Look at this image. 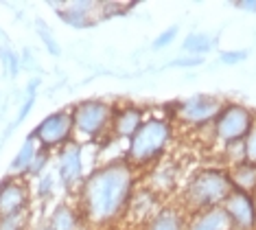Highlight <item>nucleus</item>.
<instances>
[{"instance_id":"nucleus-1","label":"nucleus","mask_w":256,"mask_h":230,"mask_svg":"<svg viewBox=\"0 0 256 230\" xmlns=\"http://www.w3.org/2000/svg\"><path fill=\"white\" fill-rule=\"evenodd\" d=\"M136 188L138 171L125 158L98 164L86 175L77 191V208L84 223L106 228L123 219Z\"/></svg>"},{"instance_id":"nucleus-2","label":"nucleus","mask_w":256,"mask_h":230,"mask_svg":"<svg viewBox=\"0 0 256 230\" xmlns=\"http://www.w3.org/2000/svg\"><path fill=\"white\" fill-rule=\"evenodd\" d=\"M173 138H176V123L168 116L151 114L144 119L140 129L127 140V149L123 158L136 171L151 169L164 160Z\"/></svg>"},{"instance_id":"nucleus-3","label":"nucleus","mask_w":256,"mask_h":230,"mask_svg":"<svg viewBox=\"0 0 256 230\" xmlns=\"http://www.w3.org/2000/svg\"><path fill=\"white\" fill-rule=\"evenodd\" d=\"M234 191L226 167H202L197 169L184 184L180 206L188 215L200 210L217 208L226 202V197Z\"/></svg>"},{"instance_id":"nucleus-4","label":"nucleus","mask_w":256,"mask_h":230,"mask_svg":"<svg viewBox=\"0 0 256 230\" xmlns=\"http://www.w3.org/2000/svg\"><path fill=\"white\" fill-rule=\"evenodd\" d=\"M74 136L79 140H103L112 138L114 103L108 99H86L70 108Z\"/></svg>"},{"instance_id":"nucleus-5","label":"nucleus","mask_w":256,"mask_h":230,"mask_svg":"<svg viewBox=\"0 0 256 230\" xmlns=\"http://www.w3.org/2000/svg\"><path fill=\"white\" fill-rule=\"evenodd\" d=\"M224 103L226 99L217 97V94H193L182 101H173L168 119L184 125L186 129H195V132L210 129Z\"/></svg>"},{"instance_id":"nucleus-6","label":"nucleus","mask_w":256,"mask_h":230,"mask_svg":"<svg viewBox=\"0 0 256 230\" xmlns=\"http://www.w3.org/2000/svg\"><path fill=\"white\" fill-rule=\"evenodd\" d=\"M254 114L256 112L252 108H248V105H243L238 101H226L221 112L217 114V119H214L212 127H210L212 140L219 147L243 143L248 129L252 127Z\"/></svg>"},{"instance_id":"nucleus-7","label":"nucleus","mask_w":256,"mask_h":230,"mask_svg":"<svg viewBox=\"0 0 256 230\" xmlns=\"http://www.w3.org/2000/svg\"><path fill=\"white\" fill-rule=\"evenodd\" d=\"M31 136L36 138V143L44 149L53 151V149H62L64 145L72 143L74 138V127H72V116L70 110H55L50 114H46L42 121L33 127Z\"/></svg>"},{"instance_id":"nucleus-8","label":"nucleus","mask_w":256,"mask_h":230,"mask_svg":"<svg viewBox=\"0 0 256 230\" xmlns=\"http://www.w3.org/2000/svg\"><path fill=\"white\" fill-rule=\"evenodd\" d=\"M86 175L88 173H84V145L79 140H72V143L64 145L62 149H57L55 178L64 191L70 195L77 193Z\"/></svg>"},{"instance_id":"nucleus-9","label":"nucleus","mask_w":256,"mask_h":230,"mask_svg":"<svg viewBox=\"0 0 256 230\" xmlns=\"http://www.w3.org/2000/svg\"><path fill=\"white\" fill-rule=\"evenodd\" d=\"M57 18L72 29H90L101 20V3L92 0H72V3H50Z\"/></svg>"},{"instance_id":"nucleus-10","label":"nucleus","mask_w":256,"mask_h":230,"mask_svg":"<svg viewBox=\"0 0 256 230\" xmlns=\"http://www.w3.org/2000/svg\"><path fill=\"white\" fill-rule=\"evenodd\" d=\"M31 186L24 178L4 175L0 180V217L31 210Z\"/></svg>"},{"instance_id":"nucleus-11","label":"nucleus","mask_w":256,"mask_h":230,"mask_svg":"<svg viewBox=\"0 0 256 230\" xmlns=\"http://www.w3.org/2000/svg\"><path fill=\"white\" fill-rule=\"evenodd\" d=\"M221 208L228 215L232 230H256V206L250 193L232 191Z\"/></svg>"},{"instance_id":"nucleus-12","label":"nucleus","mask_w":256,"mask_h":230,"mask_svg":"<svg viewBox=\"0 0 256 230\" xmlns=\"http://www.w3.org/2000/svg\"><path fill=\"white\" fill-rule=\"evenodd\" d=\"M147 119V112L138 103H118L114 105V116H112V138L116 140H130L134 134L140 129V125Z\"/></svg>"},{"instance_id":"nucleus-13","label":"nucleus","mask_w":256,"mask_h":230,"mask_svg":"<svg viewBox=\"0 0 256 230\" xmlns=\"http://www.w3.org/2000/svg\"><path fill=\"white\" fill-rule=\"evenodd\" d=\"M142 230H188V213L180 204L160 206L147 219Z\"/></svg>"},{"instance_id":"nucleus-14","label":"nucleus","mask_w":256,"mask_h":230,"mask_svg":"<svg viewBox=\"0 0 256 230\" xmlns=\"http://www.w3.org/2000/svg\"><path fill=\"white\" fill-rule=\"evenodd\" d=\"M180 178V167L173 160H162L156 167L149 169L147 178H144V186L151 188L156 195H166L178 186Z\"/></svg>"},{"instance_id":"nucleus-15","label":"nucleus","mask_w":256,"mask_h":230,"mask_svg":"<svg viewBox=\"0 0 256 230\" xmlns=\"http://www.w3.org/2000/svg\"><path fill=\"white\" fill-rule=\"evenodd\" d=\"M160 206H162L160 195H156V193L147 186H138L132 195V202H130V208H127L125 217H132L134 221H138L140 226H144L147 219L160 208Z\"/></svg>"},{"instance_id":"nucleus-16","label":"nucleus","mask_w":256,"mask_h":230,"mask_svg":"<svg viewBox=\"0 0 256 230\" xmlns=\"http://www.w3.org/2000/svg\"><path fill=\"white\" fill-rule=\"evenodd\" d=\"M81 226H84V217H81L77 204L68 202H60L46 219L48 230H81Z\"/></svg>"},{"instance_id":"nucleus-17","label":"nucleus","mask_w":256,"mask_h":230,"mask_svg":"<svg viewBox=\"0 0 256 230\" xmlns=\"http://www.w3.org/2000/svg\"><path fill=\"white\" fill-rule=\"evenodd\" d=\"M188 230H232V226L226 210L217 206L188 215Z\"/></svg>"},{"instance_id":"nucleus-18","label":"nucleus","mask_w":256,"mask_h":230,"mask_svg":"<svg viewBox=\"0 0 256 230\" xmlns=\"http://www.w3.org/2000/svg\"><path fill=\"white\" fill-rule=\"evenodd\" d=\"M226 169H228V175H230L234 191H243V193H250V195L256 191V164L254 162L241 160Z\"/></svg>"},{"instance_id":"nucleus-19","label":"nucleus","mask_w":256,"mask_h":230,"mask_svg":"<svg viewBox=\"0 0 256 230\" xmlns=\"http://www.w3.org/2000/svg\"><path fill=\"white\" fill-rule=\"evenodd\" d=\"M38 149H40V145L36 143V138L28 134V136L22 140V145H20V149L16 151V156L11 158V162H9V175H16V178H24L28 167H31V162H33V158H36ZM24 180H26V178H24Z\"/></svg>"},{"instance_id":"nucleus-20","label":"nucleus","mask_w":256,"mask_h":230,"mask_svg":"<svg viewBox=\"0 0 256 230\" xmlns=\"http://www.w3.org/2000/svg\"><path fill=\"white\" fill-rule=\"evenodd\" d=\"M214 38L212 35H208V33H200V31H193V33H188L184 38V42H182V51H184V55H193V57H204L206 53H210L214 49Z\"/></svg>"},{"instance_id":"nucleus-21","label":"nucleus","mask_w":256,"mask_h":230,"mask_svg":"<svg viewBox=\"0 0 256 230\" xmlns=\"http://www.w3.org/2000/svg\"><path fill=\"white\" fill-rule=\"evenodd\" d=\"M36 31H38L40 42L44 44L46 53H48V55H53V57H60V55H62V44L57 42V38H55L53 29L46 25L42 18H36Z\"/></svg>"},{"instance_id":"nucleus-22","label":"nucleus","mask_w":256,"mask_h":230,"mask_svg":"<svg viewBox=\"0 0 256 230\" xmlns=\"http://www.w3.org/2000/svg\"><path fill=\"white\" fill-rule=\"evenodd\" d=\"M0 64H2V73L11 79H16L22 70L20 53H16L11 46H0Z\"/></svg>"},{"instance_id":"nucleus-23","label":"nucleus","mask_w":256,"mask_h":230,"mask_svg":"<svg viewBox=\"0 0 256 230\" xmlns=\"http://www.w3.org/2000/svg\"><path fill=\"white\" fill-rule=\"evenodd\" d=\"M50 158H53V153H50L48 149H44V147H40L24 178H33V180H38L42 173H46V169H48V164H50Z\"/></svg>"},{"instance_id":"nucleus-24","label":"nucleus","mask_w":256,"mask_h":230,"mask_svg":"<svg viewBox=\"0 0 256 230\" xmlns=\"http://www.w3.org/2000/svg\"><path fill=\"white\" fill-rule=\"evenodd\" d=\"M28 223H31V210L0 217V230H26Z\"/></svg>"},{"instance_id":"nucleus-25","label":"nucleus","mask_w":256,"mask_h":230,"mask_svg":"<svg viewBox=\"0 0 256 230\" xmlns=\"http://www.w3.org/2000/svg\"><path fill=\"white\" fill-rule=\"evenodd\" d=\"M55 186H57V178H55V173H42L40 178L36 180V197L38 199H50L53 197V193H55Z\"/></svg>"},{"instance_id":"nucleus-26","label":"nucleus","mask_w":256,"mask_h":230,"mask_svg":"<svg viewBox=\"0 0 256 230\" xmlns=\"http://www.w3.org/2000/svg\"><path fill=\"white\" fill-rule=\"evenodd\" d=\"M243 156H246L248 162H254L256 164V114H254L252 127L248 129L246 138H243Z\"/></svg>"},{"instance_id":"nucleus-27","label":"nucleus","mask_w":256,"mask_h":230,"mask_svg":"<svg viewBox=\"0 0 256 230\" xmlns=\"http://www.w3.org/2000/svg\"><path fill=\"white\" fill-rule=\"evenodd\" d=\"M178 33H180V27L178 25H173V27H168L164 29L162 33L156 35V40H154V51H164L166 46H171L173 42H176V38H178Z\"/></svg>"},{"instance_id":"nucleus-28","label":"nucleus","mask_w":256,"mask_h":230,"mask_svg":"<svg viewBox=\"0 0 256 230\" xmlns=\"http://www.w3.org/2000/svg\"><path fill=\"white\" fill-rule=\"evenodd\" d=\"M250 57V53L246 49H238V51H221L219 53V62L224 66H238Z\"/></svg>"},{"instance_id":"nucleus-29","label":"nucleus","mask_w":256,"mask_h":230,"mask_svg":"<svg viewBox=\"0 0 256 230\" xmlns=\"http://www.w3.org/2000/svg\"><path fill=\"white\" fill-rule=\"evenodd\" d=\"M204 64V57H193V55H182L168 62V68H197Z\"/></svg>"},{"instance_id":"nucleus-30","label":"nucleus","mask_w":256,"mask_h":230,"mask_svg":"<svg viewBox=\"0 0 256 230\" xmlns=\"http://www.w3.org/2000/svg\"><path fill=\"white\" fill-rule=\"evenodd\" d=\"M40 86H42V79H40V77H31L24 86V97H38Z\"/></svg>"},{"instance_id":"nucleus-31","label":"nucleus","mask_w":256,"mask_h":230,"mask_svg":"<svg viewBox=\"0 0 256 230\" xmlns=\"http://www.w3.org/2000/svg\"><path fill=\"white\" fill-rule=\"evenodd\" d=\"M232 7L238 11H248V14H256V0H236L232 3Z\"/></svg>"},{"instance_id":"nucleus-32","label":"nucleus","mask_w":256,"mask_h":230,"mask_svg":"<svg viewBox=\"0 0 256 230\" xmlns=\"http://www.w3.org/2000/svg\"><path fill=\"white\" fill-rule=\"evenodd\" d=\"M20 62H22V68H33L36 66V57H33V51L31 49H24L22 51V55H20Z\"/></svg>"},{"instance_id":"nucleus-33","label":"nucleus","mask_w":256,"mask_h":230,"mask_svg":"<svg viewBox=\"0 0 256 230\" xmlns=\"http://www.w3.org/2000/svg\"><path fill=\"white\" fill-rule=\"evenodd\" d=\"M252 197H254V206H256V191L252 193Z\"/></svg>"},{"instance_id":"nucleus-34","label":"nucleus","mask_w":256,"mask_h":230,"mask_svg":"<svg viewBox=\"0 0 256 230\" xmlns=\"http://www.w3.org/2000/svg\"><path fill=\"white\" fill-rule=\"evenodd\" d=\"M0 101H2V94H0Z\"/></svg>"}]
</instances>
